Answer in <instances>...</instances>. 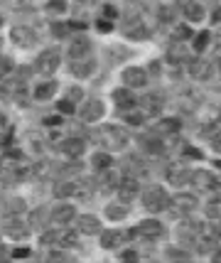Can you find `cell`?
Masks as SVG:
<instances>
[{"instance_id": "6da1fadb", "label": "cell", "mask_w": 221, "mask_h": 263, "mask_svg": "<svg viewBox=\"0 0 221 263\" xmlns=\"http://www.w3.org/2000/svg\"><path fill=\"white\" fill-rule=\"evenodd\" d=\"M93 138L98 140V145H104L106 150H123L128 145V133L120 126H104L101 130H96Z\"/></svg>"}, {"instance_id": "7a4b0ae2", "label": "cell", "mask_w": 221, "mask_h": 263, "mask_svg": "<svg viewBox=\"0 0 221 263\" xmlns=\"http://www.w3.org/2000/svg\"><path fill=\"white\" fill-rule=\"evenodd\" d=\"M170 204V197L165 192L163 187H148L145 192H143V206L148 209V212H163L165 206Z\"/></svg>"}, {"instance_id": "3957f363", "label": "cell", "mask_w": 221, "mask_h": 263, "mask_svg": "<svg viewBox=\"0 0 221 263\" xmlns=\"http://www.w3.org/2000/svg\"><path fill=\"white\" fill-rule=\"evenodd\" d=\"M163 234H165V227L157 219H145V221H140L138 227L130 231V236H138V239H160Z\"/></svg>"}, {"instance_id": "277c9868", "label": "cell", "mask_w": 221, "mask_h": 263, "mask_svg": "<svg viewBox=\"0 0 221 263\" xmlns=\"http://www.w3.org/2000/svg\"><path fill=\"white\" fill-rule=\"evenodd\" d=\"M59 62H62V57H59L57 49H47V52H42L39 57H37L35 62V71L37 74H54L59 67Z\"/></svg>"}, {"instance_id": "5b68a950", "label": "cell", "mask_w": 221, "mask_h": 263, "mask_svg": "<svg viewBox=\"0 0 221 263\" xmlns=\"http://www.w3.org/2000/svg\"><path fill=\"white\" fill-rule=\"evenodd\" d=\"M10 40L15 47H23V49H30V47L37 45V34L32 32V27H25V25H15L12 27Z\"/></svg>"}, {"instance_id": "8992f818", "label": "cell", "mask_w": 221, "mask_h": 263, "mask_svg": "<svg viewBox=\"0 0 221 263\" xmlns=\"http://www.w3.org/2000/svg\"><path fill=\"white\" fill-rule=\"evenodd\" d=\"M104 114H106V106L101 99H89V101L79 108V118H82L84 123H96Z\"/></svg>"}, {"instance_id": "52a82bcc", "label": "cell", "mask_w": 221, "mask_h": 263, "mask_svg": "<svg viewBox=\"0 0 221 263\" xmlns=\"http://www.w3.org/2000/svg\"><path fill=\"white\" fill-rule=\"evenodd\" d=\"M123 84H126L128 89H140V86H145V84H148V74H145V69H140V67L123 69Z\"/></svg>"}, {"instance_id": "ba28073f", "label": "cell", "mask_w": 221, "mask_h": 263, "mask_svg": "<svg viewBox=\"0 0 221 263\" xmlns=\"http://www.w3.org/2000/svg\"><path fill=\"white\" fill-rule=\"evenodd\" d=\"M42 243H57V246H76V234L74 231H49L42 236Z\"/></svg>"}, {"instance_id": "9c48e42d", "label": "cell", "mask_w": 221, "mask_h": 263, "mask_svg": "<svg viewBox=\"0 0 221 263\" xmlns=\"http://www.w3.org/2000/svg\"><path fill=\"white\" fill-rule=\"evenodd\" d=\"M182 15H185L189 23H202L204 15H207V10H204V5L197 3V0H187L185 5H182Z\"/></svg>"}, {"instance_id": "30bf717a", "label": "cell", "mask_w": 221, "mask_h": 263, "mask_svg": "<svg viewBox=\"0 0 221 263\" xmlns=\"http://www.w3.org/2000/svg\"><path fill=\"white\" fill-rule=\"evenodd\" d=\"M93 69H96V62L93 59H71V74L74 77H79V79H86V77H91Z\"/></svg>"}, {"instance_id": "8fae6325", "label": "cell", "mask_w": 221, "mask_h": 263, "mask_svg": "<svg viewBox=\"0 0 221 263\" xmlns=\"http://www.w3.org/2000/svg\"><path fill=\"white\" fill-rule=\"evenodd\" d=\"M86 145H84L82 138H67L64 143H62V153L67 155V158H82Z\"/></svg>"}, {"instance_id": "7c38bea8", "label": "cell", "mask_w": 221, "mask_h": 263, "mask_svg": "<svg viewBox=\"0 0 221 263\" xmlns=\"http://www.w3.org/2000/svg\"><path fill=\"white\" fill-rule=\"evenodd\" d=\"M167 180H170V184L182 187V184L192 182V170H187L185 165H179V167H170V170H167Z\"/></svg>"}, {"instance_id": "4fadbf2b", "label": "cell", "mask_w": 221, "mask_h": 263, "mask_svg": "<svg viewBox=\"0 0 221 263\" xmlns=\"http://www.w3.org/2000/svg\"><path fill=\"white\" fill-rule=\"evenodd\" d=\"M89 49H91V42H89L86 37H79V40H74L69 45L67 54H69V59H84L89 54Z\"/></svg>"}, {"instance_id": "5bb4252c", "label": "cell", "mask_w": 221, "mask_h": 263, "mask_svg": "<svg viewBox=\"0 0 221 263\" xmlns=\"http://www.w3.org/2000/svg\"><path fill=\"white\" fill-rule=\"evenodd\" d=\"M189 74L197 81H204L211 77V64L209 62H202V59H192L189 62Z\"/></svg>"}, {"instance_id": "9a60e30c", "label": "cell", "mask_w": 221, "mask_h": 263, "mask_svg": "<svg viewBox=\"0 0 221 263\" xmlns=\"http://www.w3.org/2000/svg\"><path fill=\"white\" fill-rule=\"evenodd\" d=\"M167 62H170V64H179V67H185V64L192 62V57H189L187 47L177 45V47H170V52H167Z\"/></svg>"}, {"instance_id": "2e32d148", "label": "cell", "mask_w": 221, "mask_h": 263, "mask_svg": "<svg viewBox=\"0 0 221 263\" xmlns=\"http://www.w3.org/2000/svg\"><path fill=\"white\" fill-rule=\"evenodd\" d=\"M192 182L197 184L199 190H214L216 187V177L207 170H197V172H192Z\"/></svg>"}, {"instance_id": "e0dca14e", "label": "cell", "mask_w": 221, "mask_h": 263, "mask_svg": "<svg viewBox=\"0 0 221 263\" xmlns=\"http://www.w3.org/2000/svg\"><path fill=\"white\" fill-rule=\"evenodd\" d=\"M74 217H76V212H74L71 204H59L52 212V221L54 224H69V221H74Z\"/></svg>"}, {"instance_id": "ac0fdd59", "label": "cell", "mask_w": 221, "mask_h": 263, "mask_svg": "<svg viewBox=\"0 0 221 263\" xmlns=\"http://www.w3.org/2000/svg\"><path fill=\"white\" fill-rule=\"evenodd\" d=\"M118 195H120V199L128 204L133 197L138 195V180H133V177H126L123 182H120V187H118Z\"/></svg>"}, {"instance_id": "d6986e66", "label": "cell", "mask_w": 221, "mask_h": 263, "mask_svg": "<svg viewBox=\"0 0 221 263\" xmlns=\"http://www.w3.org/2000/svg\"><path fill=\"white\" fill-rule=\"evenodd\" d=\"M123 32L133 37V40H143V37H148V30L143 27V20H126V27H123Z\"/></svg>"}, {"instance_id": "ffe728a7", "label": "cell", "mask_w": 221, "mask_h": 263, "mask_svg": "<svg viewBox=\"0 0 221 263\" xmlns=\"http://www.w3.org/2000/svg\"><path fill=\"white\" fill-rule=\"evenodd\" d=\"M79 231L82 234H98L101 231V224H98V219L91 217V214H84V217H79Z\"/></svg>"}, {"instance_id": "44dd1931", "label": "cell", "mask_w": 221, "mask_h": 263, "mask_svg": "<svg viewBox=\"0 0 221 263\" xmlns=\"http://www.w3.org/2000/svg\"><path fill=\"white\" fill-rule=\"evenodd\" d=\"M172 202H175L177 212H179V214H185V212H192V209L197 206V197L194 195H177Z\"/></svg>"}, {"instance_id": "7402d4cb", "label": "cell", "mask_w": 221, "mask_h": 263, "mask_svg": "<svg viewBox=\"0 0 221 263\" xmlns=\"http://www.w3.org/2000/svg\"><path fill=\"white\" fill-rule=\"evenodd\" d=\"M54 195L57 197H74V195H84V187H79L76 182H62L54 187Z\"/></svg>"}, {"instance_id": "603a6c76", "label": "cell", "mask_w": 221, "mask_h": 263, "mask_svg": "<svg viewBox=\"0 0 221 263\" xmlns=\"http://www.w3.org/2000/svg\"><path fill=\"white\" fill-rule=\"evenodd\" d=\"M113 101L120 106V108H135V99H133V93L126 91V89H118V91H113Z\"/></svg>"}, {"instance_id": "cb8c5ba5", "label": "cell", "mask_w": 221, "mask_h": 263, "mask_svg": "<svg viewBox=\"0 0 221 263\" xmlns=\"http://www.w3.org/2000/svg\"><path fill=\"white\" fill-rule=\"evenodd\" d=\"M5 231H8V236H12V239H25L30 234V227L23 224V221H10V224H5Z\"/></svg>"}, {"instance_id": "d4e9b609", "label": "cell", "mask_w": 221, "mask_h": 263, "mask_svg": "<svg viewBox=\"0 0 221 263\" xmlns=\"http://www.w3.org/2000/svg\"><path fill=\"white\" fill-rule=\"evenodd\" d=\"M143 148L148 150V153H152V155H163V153H165V143L160 140V138L148 136V138H143Z\"/></svg>"}, {"instance_id": "484cf974", "label": "cell", "mask_w": 221, "mask_h": 263, "mask_svg": "<svg viewBox=\"0 0 221 263\" xmlns=\"http://www.w3.org/2000/svg\"><path fill=\"white\" fill-rule=\"evenodd\" d=\"M120 241H123V231H104L101 234V246L104 249H116Z\"/></svg>"}, {"instance_id": "4316f807", "label": "cell", "mask_w": 221, "mask_h": 263, "mask_svg": "<svg viewBox=\"0 0 221 263\" xmlns=\"http://www.w3.org/2000/svg\"><path fill=\"white\" fill-rule=\"evenodd\" d=\"M54 91H57V84H54V81H45V84H39V86L35 89V99L47 101V99L54 96Z\"/></svg>"}, {"instance_id": "83f0119b", "label": "cell", "mask_w": 221, "mask_h": 263, "mask_svg": "<svg viewBox=\"0 0 221 263\" xmlns=\"http://www.w3.org/2000/svg\"><path fill=\"white\" fill-rule=\"evenodd\" d=\"M101 172H104V177H101V187H104V190H113V187H118V184H120V177L113 172V167L101 170Z\"/></svg>"}, {"instance_id": "f1b7e54d", "label": "cell", "mask_w": 221, "mask_h": 263, "mask_svg": "<svg viewBox=\"0 0 221 263\" xmlns=\"http://www.w3.org/2000/svg\"><path fill=\"white\" fill-rule=\"evenodd\" d=\"M123 170H126V175H128V177H133V180H138V177H143V175H145V167H140V162L135 160V158H130V160L123 165Z\"/></svg>"}, {"instance_id": "f546056e", "label": "cell", "mask_w": 221, "mask_h": 263, "mask_svg": "<svg viewBox=\"0 0 221 263\" xmlns=\"http://www.w3.org/2000/svg\"><path fill=\"white\" fill-rule=\"evenodd\" d=\"M91 165L93 167H96V170H108V167H111V165H113V160H111V155H108V153H96V155H93L91 158Z\"/></svg>"}, {"instance_id": "4dcf8cb0", "label": "cell", "mask_w": 221, "mask_h": 263, "mask_svg": "<svg viewBox=\"0 0 221 263\" xmlns=\"http://www.w3.org/2000/svg\"><path fill=\"white\" fill-rule=\"evenodd\" d=\"M128 214V206L126 204H108L106 206V217L108 219H126Z\"/></svg>"}, {"instance_id": "1f68e13d", "label": "cell", "mask_w": 221, "mask_h": 263, "mask_svg": "<svg viewBox=\"0 0 221 263\" xmlns=\"http://www.w3.org/2000/svg\"><path fill=\"white\" fill-rule=\"evenodd\" d=\"M204 212H207V217H211V219H221V197L209 199L207 206H204Z\"/></svg>"}, {"instance_id": "d6a6232c", "label": "cell", "mask_w": 221, "mask_h": 263, "mask_svg": "<svg viewBox=\"0 0 221 263\" xmlns=\"http://www.w3.org/2000/svg\"><path fill=\"white\" fill-rule=\"evenodd\" d=\"M143 111H145V114H157V111H160V96H148V99L143 101Z\"/></svg>"}, {"instance_id": "836d02e7", "label": "cell", "mask_w": 221, "mask_h": 263, "mask_svg": "<svg viewBox=\"0 0 221 263\" xmlns=\"http://www.w3.org/2000/svg\"><path fill=\"white\" fill-rule=\"evenodd\" d=\"M47 12H52V15L67 12V0H47Z\"/></svg>"}, {"instance_id": "e575fe53", "label": "cell", "mask_w": 221, "mask_h": 263, "mask_svg": "<svg viewBox=\"0 0 221 263\" xmlns=\"http://www.w3.org/2000/svg\"><path fill=\"white\" fill-rule=\"evenodd\" d=\"M189 37H192V30L185 27V25H177L175 30H172V40H175V42H185Z\"/></svg>"}, {"instance_id": "d590c367", "label": "cell", "mask_w": 221, "mask_h": 263, "mask_svg": "<svg viewBox=\"0 0 221 263\" xmlns=\"http://www.w3.org/2000/svg\"><path fill=\"white\" fill-rule=\"evenodd\" d=\"M123 118H126V123H130V126H140V123L145 121V114H135L133 108H128V111L123 114Z\"/></svg>"}, {"instance_id": "8d00e7d4", "label": "cell", "mask_w": 221, "mask_h": 263, "mask_svg": "<svg viewBox=\"0 0 221 263\" xmlns=\"http://www.w3.org/2000/svg\"><path fill=\"white\" fill-rule=\"evenodd\" d=\"M45 219H47V209H35V212L30 214V224H32V227H42Z\"/></svg>"}, {"instance_id": "74e56055", "label": "cell", "mask_w": 221, "mask_h": 263, "mask_svg": "<svg viewBox=\"0 0 221 263\" xmlns=\"http://www.w3.org/2000/svg\"><path fill=\"white\" fill-rule=\"evenodd\" d=\"M207 45H209V32H202V34H197V37H194V49H199V52H202Z\"/></svg>"}, {"instance_id": "f35d334b", "label": "cell", "mask_w": 221, "mask_h": 263, "mask_svg": "<svg viewBox=\"0 0 221 263\" xmlns=\"http://www.w3.org/2000/svg\"><path fill=\"white\" fill-rule=\"evenodd\" d=\"M57 108H59V114H74V101H69V99H62V101L57 103Z\"/></svg>"}, {"instance_id": "ab89813d", "label": "cell", "mask_w": 221, "mask_h": 263, "mask_svg": "<svg viewBox=\"0 0 221 263\" xmlns=\"http://www.w3.org/2000/svg\"><path fill=\"white\" fill-rule=\"evenodd\" d=\"M140 17V5L138 3H130L128 10H126V20H138Z\"/></svg>"}, {"instance_id": "60d3db41", "label": "cell", "mask_w": 221, "mask_h": 263, "mask_svg": "<svg viewBox=\"0 0 221 263\" xmlns=\"http://www.w3.org/2000/svg\"><path fill=\"white\" fill-rule=\"evenodd\" d=\"M10 71H12V59L0 57V77H8Z\"/></svg>"}, {"instance_id": "b9f144b4", "label": "cell", "mask_w": 221, "mask_h": 263, "mask_svg": "<svg viewBox=\"0 0 221 263\" xmlns=\"http://www.w3.org/2000/svg\"><path fill=\"white\" fill-rule=\"evenodd\" d=\"M163 130H167V133H177L179 130V121H175V118H167L163 123Z\"/></svg>"}, {"instance_id": "7bdbcfd3", "label": "cell", "mask_w": 221, "mask_h": 263, "mask_svg": "<svg viewBox=\"0 0 221 263\" xmlns=\"http://www.w3.org/2000/svg\"><path fill=\"white\" fill-rule=\"evenodd\" d=\"M82 96H84V93H82V89H79V86H74V89H69V91H67V99H69V101H79Z\"/></svg>"}, {"instance_id": "ee69618b", "label": "cell", "mask_w": 221, "mask_h": 263, "mask_svg": "<svg viewBox=\"0 0 221 263\" xmlns=\"http://www.w3.org/2000/svg\"><path fill=\"white\" fill-rule=\"evenodd\" d=\"M30 143H32V153H37V155H39V153H42V145H39V143H42V138H39V136H30Z\"/></svg>"}, {"instance_id": "f6af8a7d", "label": "cell", "mask_w": 221, "mask_h": 263, "mask_svg": "<svg viewBox=\"0 0 221 263\" xmlns=\"http://www.w3.org/2000/svg\"><path fill=\"white\" fill-rule=\"evenodd\" d=\"M25 206H23V199H12L10 204H8V212H15V214H17V212H23Z\"/></svg>"}, {"instance_id": "bcb514c9", "label": "cell", "mask_w": 221, "mask_h": 263, "mask_svg": "<svg viewBox=\"0 0 221 263\" xmlns=\"http://www.w3.org/2000/svg\"><path fill=\"white\" fill-rule=\"evenodd\" d=\"M182 155H187V158H202V153H199V150H194L192 148V145H185V150H182Z\"/></svg>"}, {"instance_id": "7dc6e473", "label": "cell", "mask_w": 221, "mask_h": 263, "mask_svg": "<svg viewBox=\"0 0 221 263\" xmlns=\"http://www.w3.org/2000/svg\"><path fill=\"white\" fill-rule=\"evenodd\" d=\"M116 15H118L116 5H104V17H108V20H113Z\"/></svg>"}, {"instance_id": "c3c4849f", "label": "cell", "mask_w": 221, "mask_h": 263, "mask_svg": "<svg viewBox=\"0 0 221 263\" xmlns=\"http://www.w3.org/2000/svg\"><path fill=\"white\" fill-rule=\"evenodd\" d=\"M67 30H69V27H67V25H62V23L52 25V32L57 34V37H64V34H67Z\"/></svg>"}, {"instance_id": "681fc988", "label": "cell", "mask_w": 221, "mask_h": 263, "mask_svg": "<svg viewBox=\"0 0 221 263\" xmlns=\"http://www.w3.org/2000/svg\"><path fill=\"white\" fill-rule=\"evenodd\" d=\"M211 148L216 150V153H221V130L214 138H211Z\"/></svg>"}, {"instance_id": "f907efd6", "label": "cell", "mask_w": 221, "mask_h": 263, "mask_svg": "<svg viewBox=\"0 0 221 263\" xmlns=\"http://www.w3.org/2000/svg\"><path fill=\"white\" fill-rule=\"evenodd\" d=\"M12 256H15V258H27V256H30V251H27V249H15V251H12Z\"/></svg>"}, {"instance_id": "816d5d0a", "label": "cell", "mask_w": 221, "mask_h": 263, "mask_svg": "<svg viewBox=\"0 0 221 263\" xmlns=\"http://www.w3.org/2000/svg\"><path fill=\"white\" fill-rule=\"evenodd\" d=\"M98 30L101 32H111V23L108 20H98Z\"/></svg>"}, {"instance_id": "f5cc1de1", "label": "cell", "mask_w": 221, "mask_h": 263, "mask_svg": "<svg viewBox=\"0 0 221 263\" xmlns=\"http://www.w3.org/2000/svg\"><path fill=\"white\" fill-rule=\"evenodd\" d=\"M5 128H8V118L0 114V130H5Z\"/></svg>"}, {"instance_id": "db71d44e", "label": "cell", "mask_w": 221, "mask_h": 263, "mask_svg": "<svg viewBox=\"0 0 221 263\" xmlns=\"http://www.w3.org/2000/svg\"><path fill=\"white\" fill-rule=\"evenodd\" d=\"M214 20H216V23H221V10H216V15H214Z\"/></svg>"}, {"instance_id": "11a10c76", "label": "cell", "mask_w": 221, "mask_h": 263, "mask_svg": "<svg viewBox=\"0 0 221 263\" xmlns=\"http://www.w3.org/2000/svg\"><path fill=\"white\" fill-rule=\"evenodd\" d=\"M214 258H216V261H221V251H216V256H214Z\"/></svg>"}, {"instance_id": "9f6ffc18", "label": "cell", "mask_w": 221, "mask_h": 263, "mask_svg": "<svg viewBox=\"0 0 221 263\" xmlns=\"http://www.w3.org/2000/svg\"><path fill=\"white\" fill-rule=\"evenodd\" d=\"M219 69H221V59H219Z\"/></svg>"}]
</instances>
